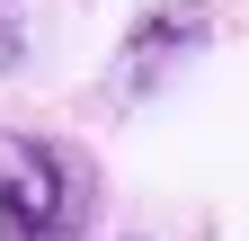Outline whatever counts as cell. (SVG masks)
I'll list each match as a JSON object with an SVG mask.
<instances>
[{
  "label": "cell",
  "instance_id": "obj_2",
  "mask_svg": "<svg viewBox=\"0 0 249 241\" xmlns=\"http://www.w3.org/2000/svg\"><path fill=\"white\" fill-rule=\"evenodd\" d=\"M187 45H205V0H160L134 36H124V63H116V99H151L169 80V63Z\"/></svg>",
  "mask_w": 249,
  "mask_h": 241
},
{
  "label": "cell",
  "instance_id": "obj_1",
  "mask_svg": "<svg viewBox=\"0 0 249 241\" xmlns=\"http://www.w3.org/2000/svg\"><path fill=\"white\" fill-rule=\"evenodd\" d=\"M89 161L45 134H0V241H71L89 223Z\"/></svg>",
  "mask_w": 249,
  "mask_h": 241
},
{
  "label": "cell",
  "instance_id": "obj_3",
  "mask_svg": "<svg viewBox=\"0 0 249 241\" xmlns=\"http://www.w3.org/2000/svg\"><path fill=\"white\" fill-rule=\"evenodd\" d=\"M18 54H27V18L18 0H0V72H18Z\"/></svg>",
  "mask_w": 249,
  "mask_h": 241
}]
</instances>
